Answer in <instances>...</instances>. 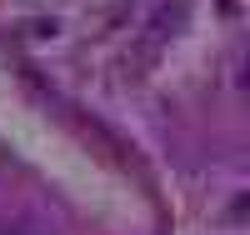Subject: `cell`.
<instances>
[{"label":"cell","instance_id":"6da1fadb","mask_svg":"<svg viewBox=\"0 0 250 235\" xmlns=\"http://www.w3.org/2000/svg\"><path fill=\"white\" fill-rule=\"evenodd\" d=\"M0 235H30V230H0Z\"/></svg>","mask_w":250,"mask_h":235}]
</instances>
